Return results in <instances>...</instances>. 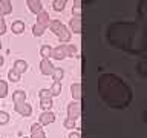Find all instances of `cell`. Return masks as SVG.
Wrapping results in <instances>:
<instances>
[{
    "label": "cell",
    "mask_w": 147,
    "mask_h": 138,
    "mask_svg": "<svg viewBox=\"0 0 147 138\" xmlns=\"http://www.w3.org/2000/svg\"><path fill=\"white\" fill-rule=\"evenodd\" d=\"M12 101L14 104H22V103H26V92L25 91H16L12 94Z\"/></svg>",
    "instance_id": "e0dca14e"
},
{
    "label": "cell",
    "mask_w": 147,
    "mask_h": 138,
    "mask_svg": "<svg viewBox=\"0 0 147 138\" xmlns=\"http://www.w3.org/2000/svg\"><path fill=\"white\" fill-rule=\"evenodd\" d=\"M40 71H41L43 75H51V77H52V74L55 71V66L51 63L49 58H41V62H40Z\"/></svg>",
    "instance_id": "52a82bcc"
},
{
    "label": "cell",
    "mask_w": 147,
    "mask_h": 138,
    "mask_svg": "<svg viewBox=\"0 0 147 138\" xmlns=\"http://www.w3.org/2000/svg\"><path fill=\"white\" fill-rule=\"evenodd\" d=\"M3 63H5V60H3V55H0V68L3 66Z\"/></svg>",
    "instance_id": "d590c367"
},
{
    "label": "cell",
    "mask_w": 147,
    "mask_h": 138,
    "mask_svg": "<svg viewBox=\"0 0 147 138\" xmlns=\"http://www.w3.org/2000/svg\"><path fill=\"white\" fill-rule=\"evenodd\" d=\"M51 57L54 60H64L66 58V48H64V45H58V46H55V48H52Z\"/></svg>",
    "instance_id": "8fae6325"
},
{
    "label": "cell",
    "mask_w": 147,
    "mask_h": 138,
    "mask_svg": "<svg viewBox=\"0 0 147 138\" xmlns=\"http://www.w3.org/2000/svg\"><path fill=\"white\" fill-rule=\"evenodd\" d=\"M31 138H46V133L41 127V124L34 123L31 126Z\"/></svg>",
    "instance_id": "5bb4252c"
},
{
    "label": "cell",
    "mask_w": 147,
    "mask_h": 138,
    "mask_svg": "<svg viewBox=\"0 0 147 138\" xmlns=\"http://www.w3.org/2000/svg\"><path fill=\"white\" fill-rule=\"evenodd\" d=\"M136 74L141 78H146L147 80V55H144V57L136 63Z\"/></svg>",
    "instance_id": "9c48e42d"
},
{
    "label": "cell",
    "mask_w": 147,
    "mask_h": 138,
    "mask_svg": "<svg viewBox=\"0 0 147 138\" xmlns=\"http://www.w3.org/2000/svg\"><path fill=\"white\" fill-rule=\"evenodd\" d=\"M6 32V23H5L3 16H0V35H3Z\"/></svg>",
    "instance_id": "4dcf8cb0"
},
{
    "label": "cell",
    "mask_w": 147,
    "mask_h": 138,
    "mask_svg": "<svg viewBox=\"0 0 147 138\" xmlns=\"http://www.w3.org/2000/svg\"><path fill=\"white\" fill-rule=\"evenodd\" d=\"M136 16H138V18H140L141 25H144L147 28V0H141V2H138Z\"/></svg>",
    "instance_id": "277c9868"
},
{
    "label": "cell",
    "mask_w": 147,
    "mask_h": 138,
    "mask_svg": "<svg viewBox=\"0 0 147 138\" xmlns=\"http://www.w3.org/2000/svg\"><path fill=\"white\" fill-rule=\"evenodd\" d=\"M35 25L40 26V28H43V29H46V28L49 26V14L46 11H41L38 16H37V23H35Z\"/></svg>",
    "instance_id": "9a60e30c"
},
{
    "label": "cell",
    "mask_w": 147,
    "mask_h": 138,
    "mask_svg": "<svg viewBox=\"0 0 147 138\" xmlns=\"http://www.w3.org/2000/svg\"><path fill=\"white\" fill-rule=\"evenodd\" d=\"M98 91L101 100L110 109L124 110L132 104L133 92L130 86L115 74H103L98 78Z\"/></svg>",
    "instance_id": "7a4b0ae2"
},
{
    "label": "cell",
    "mask_w": 147,
    "mask_h": 138,
    "mask_svg": "<svg viewBox=\"0 0 147 138\" xmlns=\"http://www.w3.org/2000/svg\"><path fill=\"white\" fill-rule=\"evenodd\" d=\"M55 121V114L51 112V110H43L38 117V124L41 126H48V124H52Z\"/></svg>",
    "instance_id": "8992f818"
},
{
    "label": "cell",
    "mask_w": 147,
    "mask_h": 138,
    "mask_svg": "<svg viewBox=\"0 0 147 138\" xmlns=\"http://www.w3.org/2000/svg\"><path fill=\"white\" fill-rule=\"evenodd\" d=\"M25 138H26V137H25Z\"/></svg>",
    "instance_id": "8d00e7d4"
},
{
    "label": "cell",
    "mask_w": 147,
    "mask_h": 138,
    "mask_svg": "<svg viewBox=\"0 0 147 138\" xmlns=\"http://www.w3.org/2000/svg\"><path fill=\"white\" fill-rule=\"evenodd\" d=\"M107 43L132 55L147 52V28L140 22H113L106 29Z\"/></svg>",
    "instance_id": "6da1fadb"
},
{
    "label": "cell",
    "mask_w": 147,
    "mask_h": 138,
    "mask_svg": "<svg viewBox=\"0 0 147 138\" xmlns=\"http://www.w3.org/2000/svg\"><path fill=\"white\" fill-rule=\"evenodd\" d=\"M72 14H74V17H81V5L80 3L72 6Z\"/></svg>",
    "instance_id": "f546056e"
},
{
    "label": "cell",
    "mask_w": 147,
    "mask_h": 138,
    "mask_svg": "<svg viewBox=\"0 0 147 138\" xmlns=\"http://www.w3.org/2000/svg\"><path fill=\"white\" fill-rule=\"evenodd\" d=\"M51 54H52V48H51L49 45H43V46L40 48V55H41V58H49Z\"/></svg>",
    "instance_id": "603a6c76"
},
{
    "label": "cell",
    "mask_w": 147,
    "mask_h": 138,
    "mask_svg": "<svg viewBox=\"0 0 147 138\" xmlns=\"http://www.w3.org/2000/svg\"><path fill=\"white\" fill-rule=\"evenodd\" d=\"M69 31L74 34H81L83 31V20L81 17H72L69 20Z\"/></svg>",
    "instance_id": "ba28073f"
},
{
    "label": "cell",
    "mask_w": 147,
    "mask_h": 138,
    "mask_svg": "<svg viewBox=\"0 0 147 138\" xmlns=\"http://www.w3.org/2000/svg\"><path fill=\"white\" fill-rule=\"evenodd\" d=\"M12 71L17 74V75H22L28 71V62L25 60H16L14 62V66H12Z\"/></svg>",
    "instance_id": "4fadbf2b"
},
{
    "label": "cell",
    "mask_w": 147,
    "mask_h": 138,
    "mask_svg": "<svg viewBox=\"0 0 147 138\" xmlns=\"http://www.w3.org/2000/svg\"><path fill=\"white\" fill-rule=\"evenodd\" d=\"M8 80H11L12 83H17V81H20V75H17V74L11 69V71L8 72Z\"/></svg>",
    "instance_id": "f1b7e54d"
},
{
    "label": "cell",
    "mask_w": 147,
    "mask_h": 138,
    "mask_svg": "<svg viewBox=\"0 0 147 138\" xmlns=\"http://www.w3.org/2000/svg\"><path fill=\"white\" fill-rule=\"evenodd\" d=\"M8 95V83L0 78V98H5Z\"/></svg>",
    "instance_id": "d4e9b609"
},
{
    "label": "cell",
    "mask_w": 147,
    "mask_h": 138,
    "mask_svg": "<svg viewBox=\"0 0 147 138\" xmlns=\"http://www.w3.org/2000/svg\"><path fill=\"white\" fill-rule=\"evenodd\" d=\"M9 121V114L5 112V110H0V126L2 124H6Z\"/></svg>",
    "instance_id": "83f0119b"
},
{
    "label": "cell",
    "mask_w": 147,
    "mask_h": 138,
    "mask_svg": "<svg viewBox=\"0 0 147 138\" xmlns=\"http://www.w3.org/2000/svg\"><path fill=\"white\" fill-rule=\"evenodd\" d=\"M45 31L46 29H43V28H40V26H37V25L32 26V34H34L35 37H41V35L45 34Z\"/></svg>",
    "instance_id": "4316f807"
},
{
    "label": "cell",
    "mask_w": 147,
    "mask_h": 138,
    "mask_svg": "<svg viewBox=\"0 0 147 138\" xmlns=\"http://www.w3.org/2000/svg\"><path fill=\"white\" fill-rule=\"evenodd\" d=\"M63 126L66 127V129H74L75 127V121H72V120H64V123H63Z\"/></svg>",
    "instance_id": "1f68e13d"
},
{
    "label": "cell",
    "mask_w": 147,
    "mask_h": 138,
    "mask_svg": "<svg viewBox=\"0 0 147 138\" xmlns=\"http://www.w3.org/2000/svg\"><path fill=\"white\" fill-rule=\"evenodd\" d=\"M14 109H16V112L20 114L22 117H31V114H32V108H31V104H28V103L14 104Z\"/></svg>",
    "instance_id": "30bf717a"
},
{
    "label": "cell",
    "mask_w": 147,
    "mask_h": 138,
    "mask_svg": "<svg viewBox=\"0 0 147 138\" xmlns=\"http://www.w3.org/2000/svg\"><path fill=\"white\" fill-rule=\"evenodd\" d=\"M67 138H80V132H71V133H69V137Z\"/></svg>",
    "instance_id": "e575fe53"
},
{
    "label": "cell",
    "mask_w": 147,
    "mask_h": 138,
    "mask_svg": "<svg viewBox=\"0 0 147 138\" xmlns=\"http://www.w3.org/2000/svg\"><path fill=\"white\" fill-rule=\"evenodd\" d=\"M11 31L14 32V34H22L23 31H25V22H22V20H16V22H12V25H11Z\"/></svg>",
    "instance_id": "d6986e66"
},
{
    "label": "cell",
    "mask_w": 147,
    "mask_h": 138,
    "mask_svg": "<svg viewBox=\"0 0 147 138\" xmlns=\"http://www.w3.org/2000/svg\"><path fill=\"white\" fill-rule=\"evenodd\" d=\"M55 35L60 39V41H61V45H67L69 41H71V37H72V32L69 31V28L66 25H61L57 29V32H55Z\"/></svg>",
    "instance_id": "5b68a950"
},
{
    "label": "cell",
    "mask_w": 147,
    "mask_h": 138,
    "mask_svg": "<svg viewBox=\"0 0 147 138\" xmlns=\"http://www.w3.org/2000/svg\"><path fill=\"white\" fill-rule=\"evenodd\" d=\"M81 115V104L80 101H72V103L67 104V120H72V121H77Z\"/></svg>",
    "instance_id": "3957f363"
},
{
    "label": "cell",
    "mask_w": 147,
    "mask_h": 138,
    "mask_svg": "<svg viewBox=\"0 0 147 138\" xmlns=\"http://www.w3.org/2000/svg\"><path fill=\"white\" fill-rule=\"evenodd\" d=\"M64 6H66V0H54L52 2V8H54V11H63Z\"/></svg>",
    "instance_id": "cb8c5ba5"
},
{
    "label": "cell",
    "mask_w": 147,
    "mask_h": 138,
    "mask_svg": "<svg viewBox=\"0 0 147 138\" xmlns=\"http://www.w3.org/2000/svg\"><path fill=\"white\" fill-rule=\"evenodd\" d=\"M38 97H40V98H45V97H49V91H48V89H41V91L38 92ZM51 98H52V97H51Z\"/></svg>",
    "instance_id": "d6a6232c"
},
{
    "label": "cell",
    "mask_w": 147,
    "mask_h": 138,
    "mask_svg": "<svg viewBox=\"0 0 147 138\" xmlns=\"http://www.w3.org/2000/svg\"><path fill=\"white\" fill-rule=\"evenodd\" d=\"M71 94L74 101H80L81 100V83H74L71 86Z\"/></svg>",
    "instance_id": "ac0fdd59"
},
{
    "label": "cell",
    "mask_w": 147,
    "mask_h": 138,
    "mask_svg": "<svg viewBox=\"0 0 147 138\" xmlns=\"http://www.w3.org/2000/svg\"><path fill=\"white\" fill-rule=\"evenodd\" d=\"M142 123L147 126V106H146V109L142 110Z\"/></svg>",
    "instance_id": "836d02e7"
},
{
    "label": "cell",
    "mask_w": 147,
    "mask_h": 138,
    "mask_svg": "<svg viewBox=\"0 0 147 138\" xmlns=\"http://www.w3.org/2000/svg\"><path fill=\"white\" fill-rule=\"evenodd\" d=\"M49 97H57L60 95V92H61V81H54L52 86L49 87Z\"/></svg>",
    "instance_id": "ffe728a7"
},
{
    "label": "cell",
    "mask_w": 147,
    "mask_h": 138,
    "mask_svg": "<svg viewBox=\"0 0 147 138\" xmlns=\"http://www.w3.org/2000/svg\"><path fill=\"white\" fill-rule=\"evenodd\" d=\"M54 101L51 97H45V98H40V106L43 110H51V108H52Z\"/></svg>",
    "instance_id": "7402d4cb"
},
{
    "label": "cell",
    "mask_w": 147,
    "mask_h": 138,
    "mask_svg": "<svg viewBox=\"0 0 147 138\" xmlns=\"http://www.w3.org/2000/svg\"><path fill=\"white\" fill-rule=\"evenodd\" d=\"M12 12V3L9 0H0V16H9Z\"/></svg>",
    "instance_id": "2e32d148"
},
{
    "label": "cell",
    "mask_w": 147,
    "mask_h": 138,
    "mask_svg": "<svg viewBox=\"0 0 147 138\" xmlns=\"http://www.w3.org/2000/svg\"><path fill=\"white\" fill-rule=\"evenodd\" d=\"M64 77V71L61 68H55V71L52 74V78H54V81H60L61 78Z\"/></svg>",
    "instance_id": "484cf974"
},
{
    "label": "cell",
    "mask_w": 147,
    "mask_h": 138,
    "mask_svg": "<svg viewBox=\"0 0 147 138\" xmlns=\"http://www.w3.org/2000/svg\"><path fill=\"white\" fill-rule=\"evenodd\" d=\"M26 5H28V8H29V11L34 12L35 16H38V14L43 11V3H41L40 0H28Z\"/></svg>",
    "instance_id": "7c38bea8"
},
{
    "label": "cell",
    "mask_w": 147,
    "mask_h": 138,
    "mask_svg": "<svg viewBox=\"0 0 147 138\" xmlns=\"http://www.w3.org/2000/svg\"><path fill=\"white\" fill-rule=\"evenodd\" d=\"M64 48H66V57H71V58H78V51L74 45L67 43L64 45Z\"/></svg>",
    "instance_id": "44dd1931"
}]
</instances>
